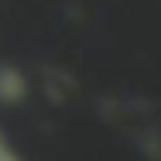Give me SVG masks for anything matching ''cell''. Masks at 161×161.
Returning a JSON list of instances; mask_svg holds the SVG:
<instances>
[{
  "mask_svg": "<svg viewBox=\"0 0 161 161\" xmlns=\"http://www.w3.org/2000/svg\"><path fill=\"white\" fill-rule=\"evenodd\" d=\"M28 75L12 63H0V106H20L28 98Z\"/></svg>",
  "mask_w": 161,
  "mask_h": 161,
  "instance_id": "obj_1",
  "label": "cell"
},
{
  "mask_svg": "<svg viewBox=\"0 0 161 161\" xmlns=\"http://www.w3.org/2000/svg\"><path fill=\"white\" fill-rule=\"evenodd\" d=\"M0 161H28L20 149H16V142L4 134V126H0Z\"/></svg>",
  "mask_w": 161,
  "mask_h": 161,
  "instance_id": "obj_2",
  "label": "cell"
}]
</instances>
